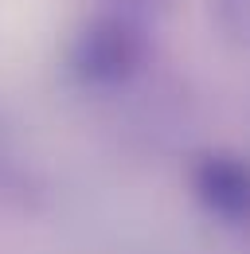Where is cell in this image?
Masks as SVG:
<instances>
[{
	"mask_svg": "<svg viewBox=\"0 0 250 254\" xmlns=\"http://www.w3.org/2000/svg\"><path fill=\"white\" fill-rule=\"evenodd\" d=\"M191 195L207 215L223 223H247L250 219V164L239 153L211 149L191 160Z\"/></svg>",
	"mask_w": 250,
	"mask_h": 254,
	"instance_id": "obj_2",
	"label": "cell"
},
{
	"mask_svg": "<svg viewBox=\"0 0 250 254\" xmlns=\"http://www.w3.org/2000/svg\"><path fill=\"white\" fill-rule=\"evenodd\" d=\"M102 4H106L102 12H118V16H129V20L145 24V28H149V20H160V16L172 8V0H102Z\"/></svg>",
	"mask_w": 250,
	"mask_h": 254,
	"instance_id": "obj_4",
	"label": "cell"
},
{
	"mask_svg": "<svg viewBox=\"0 0 250 254\" xmlns=\"http://www.w3.org/2000/svg\"><path fill=\"white\" fill-rule=\"evenodd\" d=\"M211 20L227 43L250 51V0H211Z\"/></svg>",
	"mask_w": 250,
	"mask_h": 254,
	"instance_id": "obj_3",
	"label": "cell"
},
{
	"mask_svg": "<svg viewBox=\"0 0 250 254\" xmlns=\"http://www.w3.org/2000/svg\"><path fill=\"white\" fill-rule=\"evenodd\" d=\"M149 51L153 39L145 24L118 12H98L70 39L66 63L70 74L86 86H122L141 74V66L149 63Z\"/></svg>",
	"mask_w": 250,
	"mask_h": 254,
	"instance_id": "obj_1",
	"label": "cell"
}]
</instances>
